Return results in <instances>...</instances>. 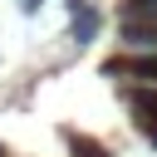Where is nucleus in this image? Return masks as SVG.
<instances>
[{
  "mask_svg": "<svg viewBox=\"0 0 157 157\" xmlns=\"http://www.w3.org/2000/svg\"><path fill=\"white\" fill-rule=\"evenodd\" d=\"M132 113H137V128L147 132V142H157V88H132L128 93Z\"/></svg>",
  "mask_w": 157,
  "mask_h": 157,
  "instance_id": "1",
  "label": "nucleus"
},
{
  "mask_svg": "<svg viewBox=\"0 0 157 157\" xmlns=\"http://www.w3.org/2000/svg\"><path fill=\"white\" fill-rule=\"evenodd\" d=\"M142 74V78H157V54H142V59H123V64H113V74Z\"/></svg>",
  "mask_w": 157,
  "mask_h": 157,
  "instance_id": "4",
  "label": "nucleus"
},
{
  "mask_svg": "<svg viewBox=\"0 0 157 157\" xmlns=\"http://www.w3.org/2000/svg\"><path fill=\"white\" fill-rule=\"evenodd\" d=\"M0 152H5V147H0Z\"/></svg>",
  "mask_w": 157,
  "mask_h": 157,
  "instance_id": "6",
  "label": "nucleus"
},
{
  "mask_svg": "<svg viewBox=\"0 0 157 157\" xmlns=\"http://www.w3.org/2000/svg\"><path fill=\"white\" fill-rule=\"evenodd\" d=\"M69 15H74V39L78 44H88V39H98V10L88 5V0H69Z\"/></svg>",
  "mask_w": 157,
  "mask_h": 157,
  "instance_id": "2",
  "label": "nucleus"
},
{
  "mask_svg": "<svg viewBox=\"0 0 157 157\" xmlns=\"http://www.w3.org/2000/svg\"><path fill=\"white\" fill-rule=\"evenodd\" d=\"M39 5H44V0H20V10H25V15H39Z\"/></svg>",
  "mask_w": 157,
  "mask_h": 157,
  "instance_id": "5",
  "label": "nucleus"
},
{
  "mask_svg": "<svg viewBox=\"0 0 157 157\" xmlns=\"http://www.w3.org/2000/svg\"><path fill=\"white\" fill-rule=\"evenodd\" d=\"M123 39L132 49H157V20H123Z\"/></svg>",
  "mask_w": 157,
  "mask_h": 157,
  "instance_id": "3",
  "label": "nucleus"
}]
</instances>
